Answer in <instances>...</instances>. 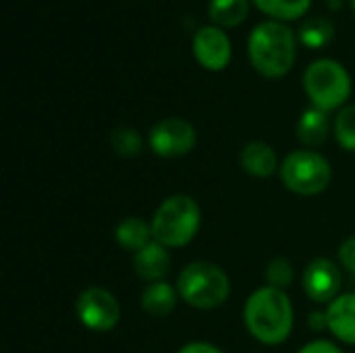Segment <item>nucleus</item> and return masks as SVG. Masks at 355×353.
Here are the masks:
<instances>
[{
	"instance_id": "1",
	"label": "nucleus",
	"mask_w": 355,
	"mask_h": 353,
	"mask_svg": "<svg viewBox=\"0 0 355 353\" xmlns=\"http://www.w3.org/2000/svg\"><path fill=\"white\" fill-rule=\"evenodd\" d=\"M248 333L264 345H281L293 331V304L283 289L260 287L243 306Z\"/></svg>"
},
{
	"instance_id": "2",
	"label": "nucleus",
	"mask_w": 355,
	"mask_h": 353,
	"mask_svg": "<svg viewBox=\"0 0 355 353\" xmlns=\"http://www.w3.org/2000/svg\"><path fill=\"white\" fill-rule=\"evenodd\" d=\"M297 33L281 21L258 23L248 35V56L252 67L266 79L285 77L297 56Z\"/></svg>"
},
{
	"instance_id": "3",
	"label": "nucleus",
	"mask_w": 355,
	"mask_h": 353,
	"mask_svg": "<svg viewBox=\"0 0 355 353\" xmlns=\"http://www.w3.org/2000/svg\"><path fill=\"white\" fill-rule=\"evenodd\" d=\"M150 223L154 241L168 250L185 248L193 241L202 227V210L191 196L175 193L156 208Z\"/></svg>"
},
{
	"instance_id": "4",
	"label": "nucleus",
	"mask_w": 355,
	"mask_h": 353,
	"mask_svg": "<svg viewBox=\"0 0 355 353\" xmlns=\"http://www.w3.org/2000/svg\"><path fill=\"white\" fill-rule=\"evenodd\" d=\"M179 298L196 310L220 308L231 295V281L227 273L212 262H191L177 279Z\"/></svg>"
},
{
	"instance_id": "5",
	"label": "nucleus",
	"mask_w": 355,
	"mask_h": 353,
	"mask_svg": "<svg viewBox=\"0 0 355 353\" xmlns=\"http://www.w3.org/2000/svg\"><path fill=\"white\" fill-rule=\"evenodd\" d=\"M304 89L312 106L331 112L347 106L354 83L349 71L335 58H318L304 73Z\"/></svg>"
},
{
	"instance_id": "6",
	"label": "nucleus",
	"mask_w": 355,
	"mask_h": 353,
	"mask_svg": "<svg viewBox=\"0 0 355 353\" xmlns=\"http://www.w3.org/2000/svg\"><path fill=\"white\" fill-rule=\"evenodd\" d=\"M283 185L297 196H318L333 181V169L329 160L316 150H295L285 156L279 169Z\"/></svg>"
},
{
	"instance_id": "7",
	"label": "nucleus",
	"mask_w": 355,
	"mask_h": 353,
	"mask_svg": "<svg viewBox=\"0 0 355 353\" xmlns=\"http://www.w3.org/2000/svg\"><path fill=\"white\" fill-rule=\"evenodd\" d=\"M75 310L79 322L94 333H108L121 320L119 300L102 287L83 289L75 302Z\"/></svg>"
},
{
	"instance_id": "8",
	"label": "nucleus",
	"mask_w": 355,
	"mask_h": 353,
	"mask_svg": "<svg viewBox=\"0 0 355 353\" xmlns=\"http://www.w3.org/2000/svg\"><path fill=\"white\" fill-rule=\"evenodd\" d=\"M150 150L160 158H181L189 154L198 144L196 127L179 117L158 121L148 135Z\"/></svg>"
},
{
	"instance_id": "9",
	"label": "nucleus",
	"mask_w": 355,
	"mask_h": 353,
	"mask_svg": "<svg viewBox=\"0 0 355 353\" xmlns=\"http://www.w3.org/2000/svg\"><path fill=\"white\" fill-rule=\"evenodd\" d=\"M191 50L196 60L206 69V71H223L229 67L233 48L231 40L225 33V29L216 25H204L193 33Z\"/></svg>"
},
{
	"instance_id": "10",
	"label": "nucleus",
	"mask_w": 355,
	"mask_h": 353,
	"mask_svg": "<svg viewBox=\"0 0 355 353\" xmlns=\"http://www.w3.org/2000/svg\"><path fill=\"white\" fill-rule=\"evenodd\" d=\"M302 287L312 302L331 304L333 300L339 298L341 270L333 260L316 258L306 266V270L302 275Z\"/></svg>"
},
{
	"instance_id": "11",
	"label": "nucleus",
	"mask_w": 355,
	"mask_h": 353,
	"mask_svg": "<svg viewBox=\"0 0 355 353\" xmlns=\"http://www.w3.org/2000/svg\"><path fill=\"white\" fill-rule=\"evenodd\" d=\"M171 268V254L168 248H164L158 241H150L146 248L133 254V270L135 275L146 283L164 281Z\"/></svg>"
},
{
	"instance_id": "12",
	"label": "nucleus",
	"mask_w": 355,
	"mask_h": 353,
	"mask_svg": "<svg viewBox=\"0 0 355 353\" xmlns=\"http://www.w3.org/2000/svg\"><path fill=\"white\" fill-rule=\"evenodd\" d=\"M329 331L343 343L355 345V293H343L327 308Z\"/></svg>"
},
{
	"instance_id": "13",
	"label": "nucleus",
	"mask_w": 355,
	"mask_h": 353,
	"mask_svg": "<svg viewBox=\"0 0 355 353\" xmlns=\"http://www.w3.org/2000/svg\"><path fill=\"white\" fill-rule=\"evenodd\" d=\"M241 166L248 175L264 179L275 175L279 166V158L272 146L266 141H252L241 150Z\"/></svg>"
},
{
	"instance_id": "14",
	"label": "nucleus",
	"mask_w": 355,
	"mask_h": 353,
	"mask_svg": "<svg viewBox=\"0 0 355 353\" xmlns=\"http://www.w3.org/2000/svg\"><path fill=\"white\" fill-rule=\"evenodd\" d=\"M179 302V291L166 281L148 283L141 291V308L152 318H166Z\"/></svg>"
},
{
	"instance_id": "15",
	"label": "nucleus",
	"mask_w": 355,
	"mask_h": 353,
	"mask_svg": "<svg viewBox=\"0 0 355 353\" xmlns=\"http://www.w3.org/2000/svg\"><path fill=\"white\" fill-rule=\"evenodd\" d=\"M297 139L310 148H318L327 141L329 133H331V119H329V112L316 108V106H310L302 112L300 121H297Z\"/></svg>"
},
{
	"instance_id": "16",
	"label": "nucleus",
	"mask_w": 355,
	"mask_h": 353,
	"mask_svg": "<svg viewBox=\"0 0 355 353\" xmlns=\"http://www.w3.org/2000/svg\"><path fill=\"white\" fill-rule=\"evenodd\" d=\"M114 239L116 243L127 250V252H139L141 248H146L150 241H154V233H152V223L139 218V216H127L123 218L116 229H114Z\"/></svg>"
},
{
	"instance_id": "17",
	"label": "nucleus",
	"mask_w": 355,
	"mask_h": 353,
	"mask_svg": "<svg viewBox=\"0 0 355 353\" xmlns=\"http://www.w3.org/2000/svg\"><path fill=\"white\" fill-rule=\"evenodd\" d=\"M250 15V0H210L208 17L220 29L239 27Z\"/></svg>"
},
{
	"instance_id": "18",
	"label": "nucleus",
	"mask_w": 355,
	"mask_h": 353,
	"mask_svg": "<svg viewBox=\"0 0 355 353\" xmlns=\"http://www.w3.org/2000/svg\"><path fill=\"white\" fill-rule=\"evenodd\" d=\"M252 2L262 15L270 17V21H281V23L302 19L312 6V0H252Z\"/></svg>"
},
{
	"instance_id": "19",
	"label": "nucleus",
	"mask_w": 355,
	"mask_h": 353,
	"mask_svg": "<svg viewBox=\"0 0 355 353\" xmlns=\"http://www.w3.org/2000/svg\"><path fill=\"white\" fill-rule=\"evenodd\" d=\"M333 37H335V23L324 17L308 19L306 23H302V27L297 31L300 44H304L310 50H320V48L329 46L333 42Z\"/></svg>"
},
{
	"instance_id": "20",
	"label": "nucleus",
	"mask_w": 355,
	"mask_h": 353,
	"mask_svg": "<svg viewBox=\"0 0 355 353\" xmlns=\"http://www.w3.org/2000/svg\"><path fill=\"white\" fill-rule=\"evenodd\" d=\"M333 133L343 150L355 152V104H347L337 112L333 123Z\"/></svg>"
},
{
	"instance_id": "21",
	"label": "nucleus",
	"mask_w": 355,
	"mask_h": 353,
	"mask_svg": "<svg viewBox=\"0 0 355 353\" xmlns=\"http://www.w3.org/2000/svg\"><path fill=\"white\" fill-rule=\"evenodd\" d=\"M110 146L119 156L131 158V156H139L144 150V139L135 129L129 127H119L110 133Z\"/></svg>"
},
{
	"instance_id": "22",
	"label": "nucleus",
	"mask_w": 355,
	"mask_h": 353,
	"mask_svg": "<svg viewBox=\"0 0 355 353\" xmlns=\"http://www.w3.org/2000/svg\"><path fill=\"white\" fill-rule=\"evenodd\" d=\"M266 281H268V287H275V289H287L291 283H293V264L287 260V258H275L268 262L266 266V273H264Z\"/></svg>"
},
{
	"instance_id": "23",
	"label": "nucleus",
	"mask_w": 355,
	"mask_h": 353,
	"mask_svg": "<svg viewBox=\"0 0 355 353\" xmlns=\"http://www.w3.org/2000/svg\"><path fill=\"white\" fill-rule=\"evenodd\" d=\"M339 260H341V264H343V268L347 273L355 275V235L345 239L343 246L339 248Z\"/></svg>"
},
{
	"instance_id": "24",
	"label": "nucleus",
	"mask_w": 355,
	"mask_h": 353,
	"mask_svg": "<svg viewBox=\"0 0 355 353\" xmlns=\"http://www.w3.org/2000/svg\"><path fill=\"white\" fill-rule=\"evenodd\" d=\"M300 353H343L333 341H327V339H318V341H312L308 345H304Z\"/></svg>"
},
{
	"instance_id": "25",
	"label": "nucleus",
	"mask_w": 355,
	"mask_h": 353,
	"mask_svg": "<svg viewBox=\"0 0 355 353\" xmlns=\"http://www.w3.org/2000/svg\"><path fill=\"white\" fill-rule=\"evenodd\" d=\"M179 353H223V350H218L212 343H204V341H196V343H187L183 345Z\"/></svg>"
},
{
	"instance_id": "26",
	"label": "nucleus",
	"mask_w": 355,
	"mask_h": 353,
	"mask_svg": "<svg viewBox=\"0 0 355 353\" xmlns=\"http://www.w3.org/2000/svg\"><path fill=\"white\" fill-rule=\"evenodd\" d=\"M310 329H316V331H329V325H327V314L318 312V314H312L310 316Z\"/></svg>"
},
{
	"instance_id": "27",
	"label": "nucleus",
	"mask_w": 355,
	"mask_h": 353,
	"mask_svg": "<svg viewBox=\"0 0 355 353\" xmlns=\"http://www.w3.org/2000/svg\"><path fill=\"white\" fill-rule=\"evenodd\" d=\"M327 4H329V6H333L335 10H339V8H341V0H327Z\"/></svg>"
},
{
	"instance_id": "28",
	"label": "nucleus",
	"mask_w": 355,
	"mask_h": 353,
	"mask_svg": "<svg viewBox=\"0 0 355 353\" xmlns=\"http://www.w3.org/2000/svg\"><path fill=\"white\" fill-rule=\"evenodd\" d=\"M349 6H352V10L355 12V0H349Z\"/></svg>"
}]
</instances>
